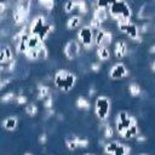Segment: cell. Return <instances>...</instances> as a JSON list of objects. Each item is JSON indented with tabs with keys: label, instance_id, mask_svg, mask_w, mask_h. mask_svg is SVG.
Masks as SVG:
<instances>
[{
	"label": "cell",
	"instance_id": "obj_20",
	"mask_svg": "<svg viewBox=\"0 0 155 155\" xmlns=\"http://www.w3.org/2000/svg\"><path fill=\"white\" fill-rule=\"evenodd\" d=\"M128 92H130V94H131L132 97H138V96L140 94L142 90H140V86H139L138 84L131 82V84L128 85Z\"/></svg>",
	"mask_w": 155,
	"mask_h": 155
},
{
	"label": "cell",
	"instance_id": "obj_14",
	"mask_svg": "<svg viewBox=\"0 0 155 155\" xmlns=\"http://www.w3.org/2000/svg\"><path fill=\"white\" fill-rule=\"evenodd\" d=\"M17 124H18V119L16 116H7L2 121V128L6 131H13L16 130Z\"/></svg>",
	"mask_w": 155,
	"mask_h": 155
},
{
	"label": "cell",
	"instance_id": "obj_31",
	"mask_svg": "<svg viewBox=\"0 0 155 155\" xmlns=\"http://www.w3.org/2000/svg\"><path fill=\"white\" fill-rule=\"evenodd\" d=\"M16 64H17V59H16V58L11 59V61L7 63V67H6V71H7V73H11V71H13V70H15V68H16Z\"/></svg>",
	"mask_w": 155,
	"mask_h": 155
},
{
	"label": "cell",
	"instance_id": "obj_16",
	"mask_svg": "<svg viewBox=\"0 0 155 155\" xmlns=\"http://www.w3.org/2000/svg\"><path fill=\"white\" fill-rule=\"evenodd\" d=\"M76 2V6H75V10L78 11V15H86L88 12V5L86 2V0H75Z\"/></svg>",
	"mask_w": 155,
	"mask_h": 155
},
{
	"label": "cell",
	"instance_id": "obj_33",
	"mask_svg": "<svg viewBox=\"0 0 155 155\" xmlns=\"http://www.w3.org/2000/svg\"><path fill=\"white\" fill-rule=\"evenodd\" d=\"M10 81H11L10 78H2V79H1V84H0V88H5V86L8 85Z\"/></svg>",
	"mask_w": 155,
	"mask_h": 155
},
{
	"label": "cell",
	"instance_id": "obj_26",
	"mask_svg": "<svg viewBox=\"0 0 155 155\" xmlns=\"http://www.w3.org/2000/svg\"><path fill=\"white\" fill-rule=\"evenodd\" d=\"M113 136H114V127L110 125H107L104 127V137L110 139V138H113Z\"/></svg>",
	"mask_w": 155,
	"mask_h": 155
},
{
	"label": "cell",
	"instance_id": "obj_25",
	"mask_svg": "<svg viewBox=\"0 0 155 155\" xmlns=\"http://www.w3.org/2000/svg\"><path fill=\"white\" fill-rule=\"evenodd\" d=\"M102 24H103L102 22H99L98 19H96V18H93V17H92V18L90 19V22H88V25H90L93 30L101 29V28H102Z\"/></svg>",
	"mask_w": 155,
	"mask_h": 155
},
{
	"label": "cell",
	"instance_id": "obj_30",
	"mask_svg": "<svg viewBox=\"0 0 155 155\" xmlns=\"http://www.w3.org/2000/svg\"><path fill=\"white\" fill-rule=\"evenodd\" d=\"M74 138H75V140H76V143H78V145L80 148H86L88 145V140L87 139L81 138V137H74Z\"/></svg>",
	"mask_w": 155,
	"mask_h": 155
},
{
	"label": "cell",
	"instance_id": "obj_38",
	"mask_svg": "<svg viewBox=\"0 0 155 155\" xmlns=\"http://www.w3.org/2000/svg\"><path fill=\"white\" fill-rule=\"evenodd\" d=\"M150 52H153V53L155 52V44L153 45V47H151V50H150Z\"/></svg>",
	"mask_w": 155,
	"mask_h": 155
},
{
	"label": "cell",
	"instance_id": "obj_36",
	"mask_svg": "<svg viewBox=\"0 0 155 155\" xmlns=\"http://www.w3.org/2000/svg\"><path fill=\"white\" fill-rule=\"evenodd\" d=\"M46 138H47V137H46V134L44 133V134H41V136L39 137V142H40L41 144H45V143H46Z\"/></svg>",
	"mask_w": 155,
	"mask_h": 155
},
{
	"label": "cell",
	"instance_id": "obj_28",
	"mask_svg": "<svg viewBox=\"0 0 155 155\" xmlns=\"http://www.w3.org/2000/svg\"><path fill=\"white\" fill-rule=\"evenodd\" d=\"M15 98H16V96H15L13 92H7V93H5V94L1 97V102H2V103H7V102H11V101L15 99Z\"/></svg>",
	"mask_w": 155,
	"mask_h": 155
},
{
	"label": "cell",
	"instance_id": "obj_5",
	"mask_svg": "<svg viewBox=\"0 0 155 155\" xmlns=\"http://www.w3.org/2000/svg\"><path fill=\"white\" fill-rule=\"evenodd\" d=\"M111 109L110 99L105 96H98L94 102V114L99 120H107Z\"/></svg>",
	"mask_w": 155,
	"mask_h": 155
},
{
	"label": "cell",
	"instance_id": "obj_4",
	"mask_svg": "<svg viewBox=\"0 0 155 155\" xmlns=\"http://www.w3.org/2000/svg\"><path fill=\"white\" fill-rule=\"evenodd\" d=\"M76 39L81 44V46H84V48L86 50H91L93 46H96L94 45V31L88 24L80 27V29L76 33Z\"/></svg>",
	"mask_w": 155,
	"mask_h": 155
},
{
	"label": "cell",
	"instance_id": "obj_15",
	"mask_svg": "<svg viewBox=\"0 0 155 155\" xmlns=\"http://www.w3.org/2000/svg\"><path fill=\"white\" fill-rule=\"evenodd\" d=\"M96 56L101 59V61H108L111 56V52L109 50V47L107 46H97L96 48Z\"/></svg>",
	"mask_w": 155,
	"mask_h": 155
},
{
	"label": "cell",
	"instance_id": "obj_32",
	"mask_svg": "<svg viewBox=\"0 0 155 155\" xmlns=\"http://www.w3.org/2000/svg\"><path fill=\"white\" fill-rule=\"evenodd\" d=\"M42 101H44V107H45L46 109H50V108H52L53 101H52V97H51V96L46 97V98H45V99H42Z\"/></svg>",
	"mask_w": 155,
	"mask_h": 155
},
{
	"label": "cell",
	"instance_id": "obj_1",
	"mask_svg": "<svg viewBox=\"0 0 155 155\" xmlns=\"http://www.w3.org/2000/svg\"><path fill=\"white\" fill-rule=\"evenodd\" d=\"M75 81H76V76L73 73H70L69 70H65V69L57 70L54 76H53L54 86L62 92L69 91L75 85Z\"/></svg>",
	"mask_w": 155,
	"mask_h": 155
},
{
	"label": "cell",
	"instance_id": "obj_10",
	"mask_svg": "<svg viewBox=\"0 0 155 155\" xmlns=\"http://www.w3.org/2000/svg\"><path fill=\"white\" fill-rule=\"evenodd\" d=\"M128 52V45L125 40L119 39L115 41L114 44V48H113V54L115 56V58L117 59H122Z\"/></svg>",
	"mask_w": 155,
	"mask_h": 155
},
{
	"label": "cell",
	"instance_id": "obj_17",
	"mask_svg": "<svg viewBox=\"0 0 155 155\" xmlns=\"http://www.w3.org/2000/svg\"><path fill=\"white\" fill-rule=\"evenodd\" d=\"M40 48V47H39ZM39 48L38 47H29L23 54L30 59V61H35V59H39Z\"/></svg>",
	"mask_w": 155,
	"mask_h": 155
},
{
	"label": "cell",
	"instance_id": "obj_7",
	"mask_svg": "<svg viewBox=\"0 0 155 155\" xmlns=\"http://www.w3.org/2000/svg\"><path fill=\"white\" fill-rule=\"evenodd\" d=\"M131 151L130 147L124 144V143H120L117 140H113L110 143H107L104 145V153L107 154H120V155H127L128 153Z\"/></svg>",
	"mask_w": 155,
	"mask_h": 155
},
{
	"label": "cell",
	"instance_id": "obj_12",
	"mask_svg": "<svg viewBox=\"0 0 155 155\" xmlns=\"http://www.w3.org/2000/svg\"><path fill=\"white\" fill-rule=\"evenodd\" d=\"M13 58H15L13 57V52H12L10 46H5V47L1 48V51H0V63L1 64L5 65Z\"/></svg>",
	"mask_w": 155,
	"mask_h": 155
},
{
	"label": "cell",
	"instance_id": "obj_18",
	"mask_svg": "<svg viewBox=\"0 0 155 155\" xmlns=\"http://www.w3.org/2000/svg\"><path fill=\"white\" fill-rule=\"evenodd\" d=\"M76 107L79 109H81V110H88L91 104H90V101L87 98H85L84 96H80L76 99Z\"/></svg>",
	"mask_w": 155,
	"mask_h": 155
},
{
	"label": "cell",
	"instance_id": "obj_11",
	"mask_svg": "<svg viewBox=\"0 0 155 155\" xmlns=\"http://www.w3.org/2000/svg\"><path fill=\"white\" fill-rule=\"evenodd\" d=\"M92 17L98 19L99 22L104 23L109 19V11H108V7H103V6H97L96 8H93V12H92Z\"/></svg>",
	"mask_w": 155,
	"mask_h": 155
},
{
	"label": "cell",
	"instance_id": "obj_19",
	"mask_svg": "<svg viewBox=\"0 0 155 155\" xmlns=\"http://www.w3.org/2000/svg\"><path fill=\"white\" fill-rule=\"evenodd\" d=\"M50 94V87L47 85H39L38 87V99H45Z\"/></svg>",
	"mask_w": 155,
	"mask_h": 155
},
{
	"label": "cell",
	"instance_id": "obj_8",
	"mask_svg": "<svg viewBox=\"0 0 155 155\" xmlns=\"http://www.w3.org/2000/svg\"><path fill=\"white\" fill-rule=\"evenodd\" d=\"M81 51V44L78 41V39L69 40L64 46V54L68 59H74L76 56H79Z\"/></svg>",
	"mask_w": 155,
	"mask_h": 155
},
{
	"label": "cell",
	"instance_id": "obj_13",
	"mask_svg": "<svg viewBox=\"0 0 155 155\" xmlns=\"http://www.w3.org/2000/svg\"><path fill=\"white\" fill-rule=\"evenodd\" d=\"M82 16L81 15H73L70 18H68L67 21V28L68 29H76V28H80L82 27Z\"/></svg>",
	"mask_w": 155,
	"mask_h": 155
},
{
	"label": "cell",
	"instance_id": "obj_6",
	"mask_svg": "<svg viewBox=\"0 0 155 155\" xmlns=\"http://www.w3.org/2000/svg\"><path fill=\"white\" fill-rule=\"evenodd\" d=\"M94 31V45L97 46H107L109 47L113 42V33L103 27L101 29L93 30Z\"/></svg>",
	"mask_w": 155,
	"mask_h": 155
},
{
	"label": "cell",
	"instance_id": "obj_9",
	"mask_svg": "<svg viewBox=\"0 0 155 155\" xmlns=\"http://www.w3.org/2000/svg\"><path fill=\"white\" fill-rule=\"evenodd\" d=\"M127 75H128V70H127V68L124 63L117 62V63H114L110 67L109 76L111 79H121V78H125Z\"/></svg>",
	"mask_w": 155,
	"mask_h": 155
},
{
	"label": "cell",
	"instance_id": "obj_29",
	"mask_svg": "<svg viewBox=\"0 0 155 155\" xmlns=\"http://www.w3.org/2000/svg\"><path fill=\"white\" fill-rule=\"evenodd\" d=\"M15 101H16V103L19 104V105H23V104H27V103H28V98H27L25 96H23V94H18V96H16Z\"/></svg>",
	"mask_w": 155,
	"mask_h": 155
},
{
	"label": "cell",
	"instance_id": "obj_3",
	"mask_svg": "<svg viewBox=\"0 0 155 155\" xmlns=\"http://www.w3.org/2000/svg\"><path fill=\"white\" fill-rule=\"evenodd\" d=\"M108 11H109V16L115 21L121 17L131 18V15H132V11H131L128 4L125 0H114L113 2H110Z\"/></svg>",
	"mask_w": 155,
	"mask_h": 155
},
{
	"label": "cell",
	"instance_id": "obj_24",
	"mask_svg": "<svg viewBox=\"0 0 155 155\" xmlns=\"http://www.w3.org/2000/svg\"><path fill=\"white\" fill-rule=\"evenodd\" d=\"M65 145H67L68 150H71V151H74L75 149L79 148V145H78V143H76V140H75L74 137L73 138H69V139H65Z\"/></svg>",
	"mask_w": 155,
	"mask_h": 155
},
{
	"label": "cell",
	"instance_id": "obj_34",
	"mask_svg": "<svg viewBox=\"0 0 155 155\" xmlns=\"http://www.w3.org/2000/svg\"><path fill=\"white\" fill-rule=\"evenodd\" d=\"M99 68H101V64H99V63H96V62H94V63L91 64V69H92L93 71H98Z\"/></svg>",
	"mask_w": 155,
	"mask_h": 155
},
{
	"label": "cell",
	"instance_id": "obj_2",
	"mask_svg": "<svg viewBox=\"0 0 155 155\" xmlns=\"http://www.w3.org/2000/svg\"><path fill=\"white\" fill-rule=\"evenodd\" d=\"M137 125V119L133 115H130L126 111H120L116 117H115V126H116V132L121 138L127 139L128 130L131 126Z\"/></svg>",
	"mask_w": 155,
	"mask_h": 155
},
{
	"label": "cell",
	"instance_id": "obj_37",
	"mask_svg": "<svg viewBox=\"0 0 155 155\" xmlns=\"http://www.w3.org/2000/svg\"><path fill=\"white\" fill-rule=\"evenodd\" d=\"M151 69H153V71H155V59H154L153 63H151Z\"/></svg>",
	"mask_w": 155,
	"mask_h": 155
},
{
	"label": "cell",
	"instance_id": "obj_21",
	"mask_svg": "<svg viewBox=\"0 0 155 155\" xmlns=\"http://www.w3.org/2000/svg\"><path fill=\"white\" fill-rule=\"evenodd\" d=\"M27 107H25V113L29 115V116H35L38 113H39V108H38V105L35 104V103H27L25 104Z\"/></svg>",
	"mask_w": 155,
	"mask_h": 155
},
{
	"label": "cell",
	"instance_id": "obj_22",
	"mask_svg": "<svg viewBox=\"0 0 155 155\" xmlns=\"http://www.w3.org/2000/svg\"><path fill=\"white\" fill-rule=\"evenodd\" d=\"M75 6H76V2L75 0H67L64 2V12L65 13H71L73 11H75Z\"/></svg>",
	"mask_w": 155,
	"mask_h": 155
},
{
	"label": "cell",
	"instance_id": "obj_23",
	"mask_svg": "<svg viewBox=\"0 0 155 155\" xmlns=\"http://www.w3.org/2000/svg\"><path fill=\"white\" fill-rule=\"evenodd\" d=\"M40 6H42L45 10L51 11L54 7V0H38Z\"/></svg>",
	"mask_w": 155,
	"mask_h": 155
},
{
	"label": "cell",
	"instance_id": "obj_27",
	"mask_svg": "<svg viewBox=\"0 0 155 155\" xmlns=\"http://www.w3.org/2000/svg\"><path fill=\"white\" fill-rule=\"evenodd\" d=\"M47 56H48V51H47V48H46V46H45V44H44V45L39 48V59H46Z\"/></svg>",
	"mask_w": 155,
	"mask_h": 155
},
{
	"label": "cell",
	"instance_id": "obj_35",
	"mask_svg": "<svg viewBox=\"0 0 155 155\" xmlns=\"http://www.w3.org/2000/svg\"><path fill=\"white\" fill-rule=\"evenodd\" d=\"M136 142H137V143L145 142V137H143L142 134H137V136H136Z\"/></svg>",
	"mask_w": 155,
	"mask_h": 155
}]
</instances>
